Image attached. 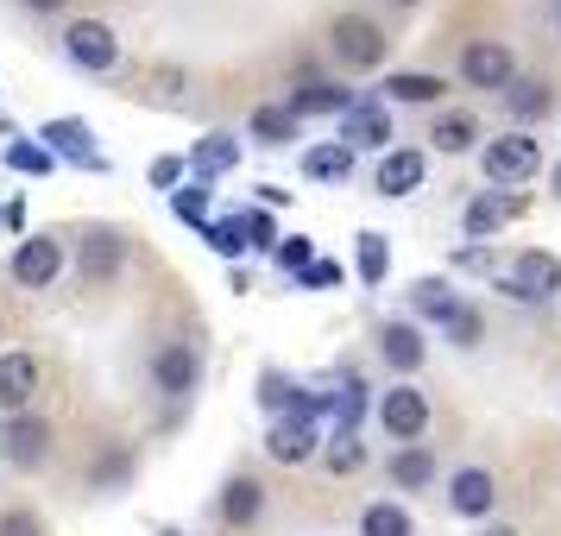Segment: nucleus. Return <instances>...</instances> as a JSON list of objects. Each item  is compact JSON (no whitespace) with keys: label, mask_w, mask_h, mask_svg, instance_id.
<instances>
[{"label":"nucleus","mask_w":561,"mask_h":536,"mask_svg":"<svg viewBox=\"0 0 561 536\" xmlns=\"http://www.w3.org/2000/svg\"><path fill=\"white\" fill-rule=\"evenodd\" d=\"M359 536H416V524L398 499H379V505L359 511Z\"/></svg>","instance_id":"obj_30"},{"label":"nucleus","mask_w":561,"mask_h":536,"mask_svg":"<svg viewBox=\"0 0 561 536\" xmlns=\"http://www.w3.org/2000/svg\"><path fill=\"white\" fill-rule=\"evenodd\" d=\"M448 505L460 517H485V511L499 505V480L485 474V467H460L455 480H448Z\"/></svg>","instance_id":"obj_15"},{"label":"nucleus","mask_w":561,"mask_h":536,"mask_svg":"<svg viewBox=\"0 0 561 536\" xmlns=\"http://www.w3.org/2000/svg\"><path fill=\"white\" fill-rule=\"evenodd\" d=\"M152 379L164 398H190L196 391V379H203V360H196V347L190 341H164L152 354Z\"/></svg>","instance_id":"obj_10"},{"label":"nucleus","mask_w":561,"mask_h":536,"mask_svg":"<svg viewBox=\"0 0 561 536\" xmlns=\"http://www.w3.org/2000/svg\"><path fill=\"white\" fill-rule=\"evenodd\" d=\"M57 272H64V247H57L51 233H26V240L13 247V284H26V290H51Z\"/></svg>","instance_id":"obj_8"},{"label":"nucleus","mask_w":561,"mask_h":536,"mask_svg":"<svg viewBox=\"0 0 561 536\" xmlns=\"http://www.w3.org/2000/svg\"><path fill=\"white\" fill-rule=\"evenodd\" d=\"M0 536H45V524H38V511L13 505L7 517H0Z\"/></svg>","instance_id":"obj_39"},{"label":"nucleus","mask_w":561,"mask_h":536,"mask_svg":"<svg viewBox=\"0 0 561 536\" xmlns=\"http://www.w3.org/2000/svg\"><path fill=\"white\" fill-rule=\"evenodd\" d=\"M164 536H178V531H164Z\"/></svg>","instance_id":"obj_48"},{"label":"nucleus","mask_w":561,"mask_h":536,"mask_svg":"<svg viewBox=\"0 0 561 536\" xmlns=\"http://www.w3.org/2000/svg\"><path fill=\"white\" fill-rule=\"evenodd\" d=\"M121 259H127L121 228H89V233H82V247H77L82 278H114V272H121Z\"/></svg>","instance_id":"obj_13"},{"label":"nucleus","mask_w":561,"mask_h":536,"mask_svg":"<svg viewBox=\"0 0 561 536\" xmlns=\"http://www.w3.org/2000/svg\"><path fill=\"white\" fill-rule=\"evenodd\" d=\"M460 77L485 89V95H505L511 82H517V57H511L505 38H473L467 52H460Z\"/></svg>","instance_id":"obj_4"},{"label":"nucleus","mask_w":561,"mask_h":536,"mask_svg":"<svg viewBox=\"0 0 561 536\" xmlns=\"http://www.w3.org/2000/svg\"><path fill=\"white\" fill-rule=\"evenodd\" d=\"M430 139H435V152H448V158H455V152H473V146H480V121H473L467 107H448V114L430 127Z\"/></svg>","instance_id":"obj_23"},{"label":"nucleus","mask_w":561,"mask_h":536,"mask_svg":"<svg viewBox=\"0 0 561 536\" xmlns=\"http://www.w3.org/2000/svg\"><path fill=\"white\" fill-rule=\"evenodd\" d=\"M304 178L347 183V178H354V146H341V139H329V146H309V152H304Z\"/></svg>","instance_id":"obj_22"},{"label":"nucleus","mask_w":561,"mask_h":536,"mask_svg":"<svg viewBox=\"0 0 561 536\" xmlns=\"http://www.w3.org/2000/svg\"><path fill=\"white\" fill-rule=\"evenodd\" d=\"M341 146H354V152H385L391 146V114L385 102H354L341 114Z\"/></svg>","instance_id":"obj_11"},{"label":"nucleus","mask_w":561,"mask_h":536,"mask_svg":"<svg viewBox=\"0 0 561 536\" xmlns=\"http://www.w3.org/2000/svg\"><path fill=\"white\" fill-rule=\"evenodd\" d=\"M32 391H38V360L32 354H0V410H20L32 404Z\"/></svg>","instance_id":"obj_16"},{"label":"nucleus","mask_w":561,"mask_h":536,"mask_svg":"<svg viewBox=\"0 0 561 536\" xmlns=\"http://www.w3.org/2000/svg\"><path fill=\"white\" fill-rule=\"evenodd\" d=\"M480 171H485V183H499V190L530 183L536 171H542V146H536L530 133H499V139L480 152Z\"/></svg>","instance_id":"obj_2"},{"label":"nucleus","mask_w":561,"mask_h":536,"mask_svg":"<svg viewBox=\"0 0 561 536\" xmlns=\"http://www.w3.org/2000/svg\"><path fill=\"white\" fill-rule=\"evenodd\" d=\"M430 480H435V455L423 448V442H410V448H398V455H391V486H404V492H423Z\"/></svg>","instance_id":"obj_27"},{"label":"nucleus","mask_w":561,"mask_h":536,"mask_svg":"<svg viewBox=\"0 0 561 536\" xmlns=\"http://www.w3.org/2000/svg\"><path fill=\"white\" fill-rule=\"evenodd\" d=\"M64 52H70L77 70H114L121 64V38H114L107 20H77V26L64 32Z\"/></svg>","instance_id":"obj_7"},{"label":"nucleus","mask_w":561,"mask_h":536,"mask_svg":"<svg viewBox=\"0 0 561 536\" xmlns=\"http://www.w3.org/2000/svg\"><path fill=\"white\" fill-rule=\"evenodd\" d=\"M7 164H13V171H20V178H51V146H32V139H13V146H7Z\"/></svg>","instance_id":"obj_33"},{"label":"nucleus","mask_w":561,"mask_h":536,"mask_svg":"<svg viewBox=\"0 0 561 536\" xmlns=\"http://www.w3.org/2000/svg\"><path fill=\"white\" fill-rule=\"evenodd\" d=\"M329 45H334V57H341L347 70H379L385 52H391L385 26L379 20H366V13H341V20L329 26Z\"/></svg>","instance_id":"obj_1"},{"label":"nucleus","mask_w":561,"mask_h":536,"mask_svg":"<svg viewBox=\"0 0 561 536\" xmlns=\"http://www.w3.org/2000/svg\"><path fill=\"white\" fill-rule=\"evenodd\" d=\"M480 536H517V531H511V524H492V531H480Z\"/></svg>","instance_id":"obj_45"},{"label":"nucleus","mask_w":561,"mask_h":536,"mask_svg":"<svg viewBox=\"0 0 561 536\" xmlns=\"http://www.w3.org/2000/svg\"><path fill=\"white\" fill-rule=\"evenodd\" d=\"M316 448H322V430H316V417H304V410H290V417H278L265 430V455L278 460V467H304V460H316Z\"/></svg>","instance_id":"obj_6"},{"label":"nucleus","mask_w":561,"mask_h":536,"mask_svg":"<svg viewBox=\"0 0 561 536\" xmlns=\"http://www.w3.org/2000/svg\"><path fill=\"white\" fill-rule=\"evenodd\" d=\"M203 240L215 247L221 259H240L247 253V215H228V221H208L203 228Z\"/></svg>","instance_id":"obj_32"},{"label":"nucleus","mask_w":561,"mask_h":536,"mask_svg":"<svg viewBox=\"0 0 561 536\" xmlns=\"http://www.w3.org/2000/svg\"><path fill=\"white\" fill-rule=\"evenodd\" d=\"M171 208H178L183 228L203 233V228H208V183H203V178H190L183 190H171Z\"/></svg>","instance_id":"obj_31"},{"label":"nucleus","mask_w":561,"mask_h":536,"mask_svg":"<svg viewBox=\"0 0 561 536\" xmlns=\"http://www.w3.org/2000/svg\"><path fill=\"white\" fill-rule=\"evenodd\" d=\"M183 178H190V158H158L152 164V190H183Z\"/></svg>","instance_id":"obj_40"},{"label":"nucleus","mask_w":561,"mask_h":536,"mask_svg":"<svg viewBox=\"0 0 561 536\" xmlns=\"http://www.w3.org/2000/svg\"><path fill=\"white\" fill-rule=\"evenodd\" d=\"M517 196H499V190H480V196H473V203H467V215H460V228H467V240H473V247H480V240H492V233L505 228L511 215H517Z\"/></svg>","instance_id":"obj_14"},{"label":"nucleus","mask_w":561,"mask_h":536,"mask_svg":"<svg viewBox=\"0 0 561 536\" xmlns=\"http://www.w3.org/2000/svg\"><path fill=\"white\" fill-rule=\"evenodd\" d=\"M0 448H7V460H13L20 474H32V467H45V460H51V423H45V417H32V410H20V417L0 430Z\"/></svg>","instance_id":"obj_9"},{"label":"nucleus","mask_w":561,"mask_h":536,"mask_svg":"<svg viewBox=\"0 0 561 536\" xmlns=\"http://www.w3.org/2000/svg\"><path fill=\"white\" fill-rule=\"evenodd\" d=\"M284 107H290L297 121H304V114H347L354 95H347V89H334V82H309V89H297Z\"/></svg>","instance_id":"obj_29"},{"label":"nucleus","mask_w":561,"mask_h":536,"mask_svg":"<svg viewBox=\"0 0 561 536\" xmlns=\"http://www.w3.org/2000/svg\"><path fill=\"white\" fill-rule=\"evenodd\" d=\"M442 89H448V82L430 77V70H398V77H385V102L430 107V102H442Z\"/></svg>","instance_id":"obj_21"},{"label":"nucleus","mask_w":561,"mask_h":536,"mask_svg":"<svg viewBox=\"0 0 561 536\" xmlns=\"http://www.w3.org/2000/svg\"><path fill=\"white\" fill-rule=\"evenodd\" d=\"M32 13H57V7H64V0H26Z\"/></svg>","instance_id":"obj_44"},{"label":"nucleus","mask_w":561,"mask_h":536,"mask_svg":"<svg viewBox=\"0 0 561 536\" xmlns=\"http://www.w3.org/2000/svg\"><path fill=\"white\" fill-rule=\"evenodd\" d=\"M379 354L398 366V373H416L423 360H430V341L416 334V322H385L379 329Z\"/></svg>","instance_id":"obj_19"},{"label":"nucleus","mask_w":561,"mask_h":536,"mask_svg":"<svg viewBox=\"0 0 561 536\" xmlns=\"http://www.w3.org/2000/svg\"><path fill=\"white\" fill-rule=\"evenodd\" d=\"M561 290V259L542 253V247H524V253L511 259L505 272V297H517V304H549Z\"/></svg>","instance_id":"obj_3"},{"label":"nucleus","mask_w":561,"mask_h":536,"mask_svg":"<svg viewBox=\"0 0 561 536\" xmlns=\"http://www.w3.org/2000/svg\"><path fill=\"white\" fill-rule=\"evenodd\" d=\"M278 265H284V272H297V278H304L309 265H316V247H309L304 233H290V240H278Z\"/></svg>","instance_id":"obj_37"},{"label":"nucleus","mask_w":561,"mask_h":536,"mask_svg":"<svg viewBox=\"0 0 561 536\" xmlns=\"http://www.w3.org/2000/svg\"><path fill=\"white\" fill-rule=\"evenodd\" d=\"M410 304H416V316H430V322H442V329H448V322L460 316V297H455V290H448L442 278L410 284Z\"/></svg>","instance_id":"obj_28"},{"label":"nucleus","mask_w":561,"mask_h":536,"mask_svg":"<svg viewBox=\"0 0 561 536\" xmlns=\"http://www.w3.org/2000/svg\"><path fill=\"white\" fill-rule=\"evenodd\" d=\"M359 467H366L359 435H341V430H334V435H329V474H341V480H347V474H359Z\"/></svg>","instance_id":"obj_35"},{"label":"nucleus","mask_w":561,"mask_h":536,"mask_svg":"<svg viewBox=\"0 0 561 536\" xmlns=\"http://www.w3.org/2000/svg\"><path fill=\"white\" fill-rule=\"evenodd\" d=\"M297 284H304V290H329V284H341V265H334V259H316Z\"/></svg>","instance_id":"obj_41"},{"label":"nucleus","mask_w":561,"mask_h":536,"mask_svg":"<svg viewBox=\"0 0 561 536\" xmlns=\"http://www.w3.org/2000/svg\"><path fill=\"white\" fill-rule=\"evenodd\" d=\"M549 183H556V196H561V164H556V171H549Z\"/></svg>","instance_id":"obj_46"},{"label":"nucleus","mask_w":561,"mask_h":536,"mask_svg":"<svg viewBox=\"0 0 561 536\" xmlns=\"http://www.w3.org/2000/svg\"><path fill=\"white\" fill-rule=\"evenodd\" d=\"M259 505H265V486H259L253 474H233V480L221 486V524H228V531H247L259 517Z\"/></svg>","instance_id":"obj_18"},{"label":"nucleus","mask_w":561,"mask_h":536,"mask_svg":"<svg viewBox=\"0 0 561 536\" xmlns=\"http://www.w3.org/2000/svg\"><path fill=\"white\" fill-rule=\"evenodd\" d=\"M423 171H430V158L423 152H410V146H398V152H385L379 158V196H410L416 183H423Z\"/></svg>","instance_id":"obj_17"},{"label":"nucleus","mask_w":561,"mask_h":536,"mask_svg":"<svg viewBox=\"0 0 561 536\" xmlns=\"http://www.w3.org/2000/svg\"><path fill=\"white\" fill-rule=\"evenodd\" d=\"M45 146H51V158H70L77 171H102V152H95V133L82 127V121H45V133H38Z\"/></svg>","instance_id":"obj_12"},{"label":"nucleus","mask_w":561,"mask_h":536,"mask_svg":"<svg viewBox=\"0 0 561 536\" xmlns=\"http://www.w3.org/2000/svg\"><path fill=\"white\" fill-rule=\"evenodd\" d=\"M334 410V430L341 435H354L359 430V417H366V385H359V373H347V379L334 385V391H322Z\"/></svg>","instance_id":"obj_26"},{"label":"nucleus","mask_w":561,"mask_h":536,"mask_svg":"<svg viewBox=\"0 0 561 536\" xmlns=\"http://www.w3.org/2000/svg\"><path fill=\"white\" fill-rule=\"evenodd\" d=\"M499 102H505L517 121H542V114L556 107V89H549V82H536V77H517L505 95H499Z\"/></svg>","instance_id":"obj_24"},{"label":"nucleus","mask_w":561,"mask_h":536,"mask_svg":"<svg viewBox=\"0 0 561 536\" xmlns=\"http://www.w3.org/2000/svg\"><path fill=\"white\" fill-rule=\"evenodd\" d=\"M240 164V139L233 133H208V139H196V152H190V178H221V171H233Z\"/></svg>","instance_id":"obj_20"},{"label":"nucleus","mask_w":561,"mask_h":536,"mask_svg":"<svg viewBox=\"0 0 561 536\" xmlns=\"http://www.w3.org/2000/svg\"><path fill=\"white\" fill-rule=\"evenodd\" d=\"M89 480H95V486H121V480H127V455L114 448V455H107L102 467H89Z\"/></svg>","instance_id":"obj_42"},{"label":"nucleus","mask_w":561,"mask_h":536,"mask_svg":"<svg viewBox=\"0 0 561 536\" xmlns=\"http://www.w3.org/2000/svg\"><path fill=\"white\" fill-rule=\"evenodd\" d=\"M297 127H304V121H297L284 102H265V107H253V127H247V133H253L259 146H290Z\"/></svg>","instance_id":"obj_25"},{"label":"nucleus","mask_w":561,"mask_h":536,"mask_svg":"<svg viewBox=\"0 0 561 536\" xmlns=\"http://www.w3.org/2000/svg\"><path fill=\"white\" fill-rule=\"evenodd\" d=\"M247 247H272V253H278V228H272L265 208H247Z\"/></svg>","instance_id":"obj_38"},{"label":"nucleus","mask_w":561,"mask_h":536,"mask_svg":"<svg viewBox=\"0 0 561 536\" xmlns=\"http://www.w3.org/2000/svg\"><path fill=\"white\" fill-rule=\"evenodd\" d=\"M379 430L391 435V442H416V435L430 430V398H423V391H416V385H391V391H385L379 398Z\"/></svg>","instance_id":"obj_5"},{"label":"nucleus","mask_w":561,"mask_h":536,"mask_svg":"<svg viewBox=\"0 0 561 536\" xmlns=\"http://www.w3.org/2000/svg\"><path fill=\"white\" fill-rule=\"evenodd\" d=\"M448 341H455V347H480V341H485V316L460 304V316L448 322Z\"/></svg>","instance_id":"obj_36"},{"label":"nucleus","mask_w":561,"mask_h":536,"mask_svg":"<svg viewBox=\"0 0 561 536\" xmlns=\"http://www.w3.org/2000/svg\"><path fill=\"white\" fill-rule=\"evenodd\" d=\"M455 265H460V272H485V265H492V253H485V247H467Z\"/></svg>","instance_id":"obj_43"},{"label":"nucleus","mask_w":561,"mask_h":536,"mask_svg":"<svg viewBox=\"0 0 561 536\" xmlns=\"http://www.w3.org/2000/svg\"><path fill=\"white\" fill-rule=\"evenodd\" d=\"M398 7H416V0H398Z\"/></svg>","instance_id":"obj_47"},{"label":"nucleus","mask_w":561,"mask_h":536,"mask_svg":"<svg viewBox=\"0 0 561 536\" xmlns=\"http://www.w3.org/2000/svg\"><path fill=\"white\" fill-rule=\"evenodd\" d=\"M385 272H391V240L385 233H359V278L385 284Z\"/></svg>","instance_id":"obj_34"}]
</instances>
